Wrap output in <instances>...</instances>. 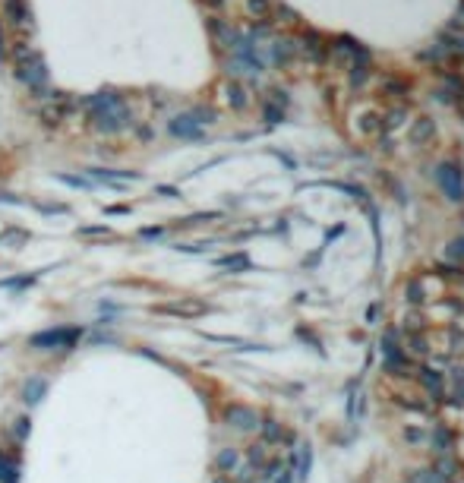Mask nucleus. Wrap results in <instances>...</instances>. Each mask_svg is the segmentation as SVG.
Instances as JSON below:
<instances>
[{
    "mask_svg": "<svg viewBox=\"0 0 464 483\" xmlns=\"http://www.w3.org/2000/svg\"><path fill=\"white\" fill-rule=\"evenodd\" d=\"M436 449L442 451V455H449V451H451V433L442 430V426L436 430Z\"/></svg>",
    "mask_w": 464,
    "mask_h": 483,
    "instance_id": "29",
    "label": "nucleus"
},
{
    "mask_svg": "<svg viewBox=\"0 0 464 483\" xmlns=\"http://www.w3.org/2000/svg\"><path fill=\"white\" fill-rule=\"evenodd\" d=\"M300 461H297V477L300 480H306V474H310V445H300Z\"/></svg>",
    "mask_w": 464,
    "mask_h": 483,
    "instance_id": "27",
    "label": "nucleus"
},
{
    "mask_svg": "<svg viewBox=\"0 0 464 483\" xmlns=\"http://www.w3.org/2000/svg\"><path fill=\"white\" fill-rule=\"evenodd\" d=\"M275 483H294V470L291 468H278V474L272 477Z\"/></svg>",
    "mask_w": 464,
    "mask_h": 483,
    "instance_id": "35",
    "label": "nucleus"
},
{
    "mask_svg": "<svg viewBox=\"0 0 464 483\" xmlns=\"http://www.w3.org/2000/svg\"><path fill=\"white\" fill-rule=\"evenodd\" d=\"M275 13L281 16V22H297V13L291 7H285V4H275Z\"/></svg>",
    "mask_w": 464,
    "mask_h": 483,
    "instance_id": "33",
    "label": "nucleus"
},
{
    "mask_svg": "<svg viewBox=\"0 0 464 483\" xmlns=\"http://www.w3.org/2000/svg\"><path fill=\"white\" fill-rule=\"evenodd\" d=\"M83 108H86V117H89V127L104 136H117L136 123L133 108H130V102L121 92H111V89L95 92V95L83 98Z\"/></svg>",
    "mask_w": 464,
    "mask_h": 483,
    "instance_id": "1",
    "label": "nucleus"
},
{
    "mask_svg": "<svg viewBox=\"0 0 464 483\" xmlns=\"http://www.w3.org/2000/svg\"><path fill=\"white\" fill-rule=\"evenodd\" d=\"M237 461H240V455H237V449H221V451H218V458H215L218 470H224V474H231V470L237 468Z\"/></svg>",
    "mask_w": 464,
    "mask_h": 483,
    "instance_id": "17",
    "label": "nucleus"
},
{
    "mask_svg": "<svg viewBox=\"0 0 464 483\" xmlns=\"http://www.w3.org/2000/svg\"><path fill=\"white\" fill-rule=\"evenodd\" d=\"M0 483H20V464L0 451Z\"/></svg>",
    "mask_w": 464,
    "mask_h": 483,
    "instance_id": "16",
    "label": "nucleus"
},
{
    "mask_svg": "<svg viewBox=\"0 0 464 483\" xmlns=\"http://www.w3.org/2000/svg\"><path fill=\"white\" fill-rule=\"evenodd\" d=\"M297 54V41H287V39H281V41H275L272 45V64H278V67H285L287 60Z\"/></svg>",
    "mask_w": 464,
    "mask_h": 483,
    "instance_id": "15",
    "label": "nucleus"
},
{
    "mask_svg": "<svg viewBox=\"0 0 464 483\" xmlns=\"http://www.w3.org/2000/svg\"><path fill=\"white\" fill-rule=\"evenodd\" d=\"M436 470L439 477H442V480H449L451 483V477H455V470H458V464H455V458H451V451L449 455H439V461H436Z\"/></svg>",
    "mask_w": 464,
    "mask_h": 483,
    "instance_id": "18",
    "label": "nucleus"
},
{
    "mask_svg": "<svg viewBox=\"0 0 464 483\" xmlns=\"http://www.w3.org/2000/svg\"><path fill=\"white\" fill-rule=\"evenodd\" d=\"M83 338V329L70 325V329H45V332H35L29 338V348L35 351H67Z\"/></svg>",
    "mask_w": 464,
    "mask_h": 483,
    "instance_id": "4",
    "label": "nucleus"
},
{
    "mask_svg": "<svg viewBox=\"0 0 464 483\" xmlns=\"http://www.w3.org/2000/svg\"><path fill=\"white\" fill-rule=\"evenodd\" d=\"M127 212H130V205H111L108 215H127Z\"/></svg>",
    "mask_w": 464,
    "mask_h": 483,
    "instance_id": "41",
    "label": "nucleus"
},
{
    "mask_svg": "<svg viewBox=\"0 0 464 483\" xmlns=\"http://www.w3.org/2000/svg\"><path fill=\"white\" fill-rule=\"evenodd\" d=\"M237 480H240V483H250V480H253V464H247V468L237 470Z\"/></svg>",
    "mask_w": 464,
    "mask_h": 483,
    "instance_id": "38",
    "label": "nucleus"
},
{
    "mask_svg": "<svg viewBox=\"0 0 464 483\" xmlns=\"http://www.w3.org/2000/svg\"><path fill=\"white\" fill-rule=\"evenodd\" d=\"M247 461L250 464H262V461H266V445H250V449H247Z\"/></svg>",
    "mask_w": 464,
    "mask_h": 483,
    "instance_id": "30",
    "label": "nucleus"
},
{
    "mask_svg": "<svg viewBox=\"0 0 464 483\" xmlns=\"http://www.w3.org/2000/svg\"><path fill=\"white\" fill-rule=\"evenodd\" d=\"M382 348H385V367H388V369H398V373H404V369H407V360H404V354H401V348H398V332L388 329L385 338H382Z\"/></svg>",
    "mask_w": 464,
    "mask_h": 483,
    "instance_id": "10",
    "label": "nucleus"
},
{
    "mask_svg": "<svg viewBox=\"0 0 464 483\" xmlns=\"http://www.w3.org/2000/svg\"><path fill=\"white\" fill-rule=\"evenodd\" d=\"M209 35H212V41H215V48H221V51H234L237 39H240V32H237L231 22L218 20V16L209 20Z\"/></svg>",
    "mask_w": 464,
    "mask_h": 483,
    "instance_id": "7",
    "label": "nucleus"
},
{
    "mask_svg": "<svg viewBox=\"0 0 464 483\" xmlns=\"http://www.w3.org/2000/svg\"><path fill=\"white\" fill-rule=\"evenodd\" d=\"M436 180L451 203H461L464 199V177H461V171H458V165H439Z\"/></svg>",
    "mask_w": 464,
    "mask_h": 483,
    "instance_id": "5",
    "label": "nucleus"
},
{
    "mask_svg": "<svg viewBox=\"0 0 464 483\" xmlns=\"http://www.w3.org/2000/svg\"><path fill=\"white\" fill-rule=\"evenodd\" d=\"M458 13H461V16H464V4H461V10H458Z\"/></svg>",
    "mask_w": 464,
    "mask_h": 483,
    "instance_id": "44",
    "label": "nucleus"
},
{
    "mask_svg": "<svg viewBox=\"0 0 464 483\" xmlns=\"http://www.w3.org/2000/svg\"><path fill=\"white\" fill-rule=\"evenodd\" d=\"M155 193H161V196H168V199H177L180 196L177 186H155Z\"/></svg>",
    "mask_w": 464,
    "mask_h": 483,
    "instance_id": "37",
    "label": "nucleus"
},
{
    "mask_svg": "<svg viewBox=\"0 0 464 483\" xmlns=\"http://www.w3.org/2000/svg\"><path fill=\"white\" fill-rule=\"evenodd\" d=\"M136 133H139V140H152V127H139Z\"/></svg>",
    "mask_w": 464,
    "mask_h": 483,
    "instance_id": "43",
    "label": "nucleus"
},
{
    "mask_svg": "<svg viewBox=\"0 0 464 483\" xmlns=\"http://www.w3.org/2000/svg\"><path fill=\"white\" fill-rule=\"evenodd\" d=\"M266 121H268V123H281V121H285V104L266 102Z\"/></svg>",
    "mask_w": 464,
    "mask_h": 483,
    "instance_id": "26",
    "label": "nucleus"
},
{
    "mask_svg": "<svg viewBox=\"0 0 464 483\" xmlns=\"http://www.w3.org/2000/svg\"><path fill=\"white\" fill-rule=\"evenodd\" d=\"M215 483H228V480H215Z\"/></svg>",
    "mask_w": 464,
    "mask_h": 483,
    "instance_id": "45",
    "label": "nucleus"
},
{
    "mask_svg": "<svg viewBox=\"0 0 464 483\" xmlns=\"http://www.w3.org/2000/svg\"><path fill=\"white\" fill-rule=\"evenodd\" d=\"M158 313H168V316H184V319H193V316H203L205 313V304L199 300H177V304H161L155 306Z\"/></svg>",
    "mask_w": 464,
    "mask_h": 483,
    "instance_id": "11",
    "label": "nucleus"
},
{
    "mask_svg": "<svg viewBox=\"0 0 464 483\" xmlns=\"http://www.w3.org/2000/svg\"><path fill=\"white\" fill-rule=\"evenodd\" d=\"M221 266H224V268H240V272H243V268L250 266V259H247L243 253H234V256H224Z\"/></svg>",
    "mask_w": 464,
    "mask_h": 483,
    "instance_id": "28",
    "label": "nucleus"
},
{
    "mask_svg": "<svg viewBox=\"0 0 464 483\" xmlns=\"http://www.w3.org/2000/svg\"><path fill=\"white\" fill-rule=\"evenodd\" d=\"M224 102H228L234 111H243V108L250 104V92H247V86L237 83V79H231V83L224 86Z\"/></svg>",
    "mask_w": 464,
    "mask_h": 483,
    "instance_id": "12",
    "label": "nucleus"
},
{
    "mask_svg": "<svg viewBox=\"0 0 464 483\" xmlns=\"http://www.w3.org/2000/svg\"><path fill=\"white\" fill-rule=\"evenodd\" d=\"M407 483H449V480H442V477L430 468V470H414V474L407 477Z\"/></svg>",
    "mask_w": 464,
    "mask_h": 483,
    "instance_id": "24",
    "label": "nucleus"
},
{
    "mask_svg": "<svg viewBox=\"0 0 464 483\" xmlns=\"http://www.w3.org/2000/svg\"><path fill=\"white\" fill-rule=\"evenodd\" d=\"M224 423L234 426V430L250 433V430L259 426V417H256V411L253 407H247V404H228L224 407Z\"/></svg>",
    "mask_w": 464,
    "mask_h": 483,
    "instance_id": "6",
    "label": "nucleus"
},
{
    "mask_svg": "<svg viewBox=\"0 0 464 483\" xmlns=\"http://www.w3.org/2000/svg\"><path fill=\"white\" fill-rule=\"evenodd\" d=\"M411 351H414V354H426V351H430V348H426V341H423V338H414V341H411Z\"/></svg>",
    "mask_w": 464,
    "mask_h": 483,
    "instance_id": "39",
    "label": "nucleus"
},
{
    "mask_svg": "<svg viewBox=\"0 0 464 483\" xmlns=\"http://www.w3.org/2000/svg\"><path fill=\"white\" fill-rule=\"evenodd\" d=\"M13 423H16V426H13V436L22 442V439L29 436V423H32V420H29V417H20V420H13Z\"/></svg>",
    "mask_w": 464,
    "mask_h": 483,
    "instance_id": "31",
    "label": "nucleus"
},
{
    "mask_svg": "<svg viewBox=\"0 0 464 483\" xmlns=\"http://www.w3.org/2000/svg\"><path fill=\"white\" fill-rule=\"evenodd\" d=\"M190 117L193 121L199 123V127H209V123H215V108H212V104H196V108L190 111Z\"/></svg>",
    "mask_w": 464,
    "mask_h": 483,
    "instance_id": "19",
    "label": "nucleus"
},
{
    "mask_svg": "<svg viewBox=\"0 0 464 483\" xmlns=\"http://www.w3.org/2000/svg\"><path fill=\"white\" fill-rule=\"evenodd\" d=\"M432 136H436L432 121H430V117H420V121L414 123V130H411V142H414V146H430Z\"/></svg>",
    "mask_w": 464,
    "mask_h": 483,
    "instance_id": "13",
    "label": "nucleus"
},
{
    "mask_svg": "<svg viewBox=\"0 0 464 483\" xmlns=\"http://www.w3.org/2000/svg\"><path fill=\"white\" fill-rule=\"evenodd\" d=\"M297 51L303 54V57H310V60H316V64H322L325 60V54H329V45H325V39L319 32H303V39L297 41Z\"/></svg>",
    "mask_w": 464,
    "mask_h": 483,
    "instance_id": "9",
    "label": "nucleus"
},
{
    "mask_svg": "<svg viewBox=\"0 0 464 483\" xmlns=\"http://www.w3.org/2000/svg\"><path fill=\"white\" fill-rule=\"evenodd\" d=\"M262 436H266V442H281V439H285V430H281L275 420H262Z\"/></svg>",
    "mask_w": 464,
    "mask_h": 483,
    "instance_id": "23",
    "label": "nucleus"
},
{
    "mask_svg": "<svg viewBox=\"0 0 464 483\" xmlns=\"http://www.w3.org/2000/svg\"><path fill=\"white\" fill-rule=\"evenodd\" d=\"M0 10H4V16H7L10 32L32 39L35 13H32V4H29V0H0Z\"/></svg>",
    "mask_w": 464,
    "mask_h": 483,
    "instance_id": "3",
    "label": "nucleus"
},
{
    "mask_svg": "<svg viewBox=\"0 0 464 483\" xmlns=\"http://www.w3.org/2000/svg\"><path fill=\"white\" fill-rule=\"evenodd\" d=\"M7 60V35H0V64Z\"/></svg>",
    "mask_w": 464,
    "mask_h": 483,
    "instance_id": "42",
    "label": "nucleus"
},
{
    "mask_svg": "<svg viewBox=\"0 0 464 483\" xmlns=\"http://www.w3.org/2000/svg\"><path fill=\"white\" fill-rule=\"evenodd\" d=\"M57 180L67 186H73V190H92V186H95L89 177H76V174H57Z\"/></svg>",
    "mask_w": 464,
    "mask_h": 483,
    "instance_id": "22",
    "label": "nucleus"
},
{
    "mask_svg": "<svg viewBox=\"0 0 464 483\" xmlns=\"http://www.w3.org/2000/svg\"><path fill=\"white\" fill-rule=\"evenodd\" d=\"M272 7H275V0H247V10L256 16V20H268Z\"/></svg>",
    "mask_w": 464,
    "mask_h": 483,
    "instance_id": "20",
    "label": "nucleus"
},
{
    "mask_svg": "<svg viewBox=\"0 0 464 483\" xmlns=\"http://www.w3.org/2000/svg\"><path fill=\"white\" fill-rule=\"evenodd\" d=\"M13 76L20 79L35 98L51 95V92H48V64H45V57H41V51H35V48H29L20 60H13Z\"/></svg>",
    "mask_w": 464,
    "mask_h": 483,
    "instance_id": "2",
    "label": "nucleus"
},
{
    "mask_svg": "<svg viewBox=\"0 0 464 483\" xmlns=\"http://www.w3.org/2000/svg\"><path fill=\"white\" fill-rule=\"evenodd\" d=\"M363 133H379V117L376 114H363Z\"/></svg>",
    "mask_w": 464,
    "mask_h": 483,
    "instance_id": "32",
    "label": "nucleus"
},
{
    "mask_svg": "<svg viewBox=\"0 0 464 483\" xmlns=\"http://www.w3.org/2000/svg\"><path fill=\"white\" fill-rule=\"evenodd\" d=\"M385 89L395 92V95H404V92H407V83H404V79H388Z\"/></svg>",
    "mask_w": 464,
    "mask_h": 483,
    "instance_id": "34",
    "label": "nucleus"
},
{
    "mask_svg": "<svg viewBox=\"0 0 464 483\" xmlns=\"http://www.w3.org/2000/svg\"><path fill=\"white\" fill-rule=\"evenodd\" d=\"M203 4L209 10H215V13H221V10H224V0H203Z\"/></svg>",
    "mask_w": 464,
    "mask_h": 483,
    "instance_id": "40",
    "label": "nucleus"
},
{
    "mask_svg": "<svg viewBox=\"0 0 464 483\" xmlns=\"http://www.w3.org/2000/svg\"><path fill=\"white\" fill-rule=\"evenodd\" d=\"M420 382H423V386L430 388V392L436 395V398L442 395V379H439L436 369H420Z\"/></svg>",
    "mask_w": 464,
    "mask_h": 483,
    "instance_id": "21",
    "label": "nucleus"
},
{
    "mask_svg": "<svg viewBox=\"0 0 464 483\" xmlns=\"http://www.w3.org/2000/svg\"><path fill=\"white\" fill-rule=\"evenodd\" d=\"M168 133H171L174 140H203V127H199V123L190 117V111H186V114L171 117V123H168Z\"/></svg>",
    "mask_w": 464,
    "mask_h": 483,
    "instance_id": "8",
    "label": "nucleus"
},
{
    "mask_svg": "<svg viewBox=\"0 0 464 483\" xmlns=\"http://www.w3.org/2000/svg\"><path fill=\"white\" fill-rule=\"evenodd\" d=\"M45 392H48V382L41 379V376H32V379L22 386V401H26V404H39V401L45 398Z\"/></svg>",
    "mask_w": 464,
    "mask_h": 483,
    "instance_id": "14",
    "label": "nucleus"
},
{
    "mask_svg": "<svg viewBox=\"0 0 464 483\" xmlns=\"http://www.w3.org/2000/svg\"><path fill=\"white\" fill-rule=\"evenodd\" d=\"M161 234H165V231H161V228H142V231H139V237H142V240H158Z\"/></svg>",
    "mask_w": 464,
    "mask_h": 483,
    "instance_id": "36",
    "label": "nucleus"
},
{
    "mask_svg": "<svg viewBox=\"0 0 464 483\" xmlns=\"http://www.w3.org/2000/svg\"><path fill=\"white\" fill-rule=\"evenodd\" d=\"M76 234L79 237H111V228L108 224H83Z\"/></svg>",
    "mask_w": 464,
    "mask_h": 483,
    "instance_id": "25",
    "label": "nucleus"
}]
</instances>
